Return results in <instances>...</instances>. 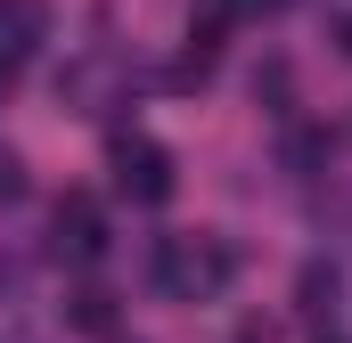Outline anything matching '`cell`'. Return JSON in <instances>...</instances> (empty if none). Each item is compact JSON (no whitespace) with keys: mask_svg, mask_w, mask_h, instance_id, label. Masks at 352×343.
Returning a JSON list of instances; mask_svg holds the SVG:
<instances>
[{"mask_svg":"<svg viewBox=\"0 0 352 343\" xmlns=\"http://www.w3.org/2000/svg\"><path fill=\"white\" fill-rule=\"evenodd\" d=\"M230 278H238V254H230L221 237H205V229L156 246V294H164V303H221Z\"/></svg>","mask_w":352,"mask_h":343,"instance_id":"6da1fadb","label":"cell"},{"mask_svg":"<svg viewBox=\"0 0 352 343\" xmlns=\"http://www.w3.org/2000/svg\"><path fill=\"white\" fill-rule=\"evenodd\" d=\"M107 172H115V196H131V204H164L173 196V147H156L148 131H115L107 139Z\"/></svg>","mask_w":352,"mask_h":343,"instance_id":"7a4b0ae2","label":"cell"},{"mask_svg":"<svg viewBox=\"0 0 352 343\" xmlns=\"http://www.w3.org/2000/svg\"><path fill=\"white\" fill-rule=\"evenodd\" d=\"M41 41H50V0H0V82H16Z\"/></svg>","mask_w":352,"mask_h":343,"instance_id":"3957f363","label":"cell"},{"mask_svg":"<svg viewBox=\"0 0 352 343\" xmlns=\"http://www.w3.org/2000/svg\"><path fill=\"white\" fill-rule=\"evenodd\" d=\"M58 254H74V261L107 254V221H98L90 196H66V204H58Z\"/></svg>","mask_w":352,"mask_h":343,"instance_id":"277c9868","label":"cell"},{"mask_svg":"<svg viewBox=\"0 0 352 343\" xmlns=\"http://www.w3.org/2000/svg\"><path fill=\"white\" fill-rule=\"evenodd\" d=\"M74 327L82 335H107V294H74Z\"/></svg>","mask_w":352,"mask_h":343,"instance_id":"5b68a950","label":"cell"},{"mask_svg":"<svg viewBox=\"0 0 352 343\" xmlns=\"http://www.w3.org/2000/svg\"><path fill=\"white\" fill-rule=\"evenodd\" d=\"M16 188H25V172H16V156H8V147H0V196H16Z\"/></svg>","mask_w":352,"mask_h":343,"instance_id":"8992f818","label":"cell"},{"mask_svg":"<svg viewBox=\"0 0 352 343\" xmlns=\"http://www.w3.org/2000/svg\"><path fill=\"white\" fill-rule=\"evenodd\" d=\"M278 0H230V16H270Z\"/></svg>","mask_w":352,"mask_h":343,"instance_id":"52a82bcc","label":"cell"},{"mask_svg":"<svg viewBox=\"0 0 352 343\" xmlns=\"http://www.w3.org/2000/svg\"><path fill=\"white\" fill-rule=\"evenodd\" d=\"M344 49H352V16H344Z\"/></svg>","mask_w":352,"mask_h":343,"instance_id":"ba28073f","label":"cell"}]
</instances>
